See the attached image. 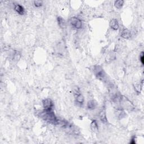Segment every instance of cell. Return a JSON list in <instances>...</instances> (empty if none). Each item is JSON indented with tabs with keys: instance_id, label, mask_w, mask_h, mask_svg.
Instances as JSON below:
<instances>
[{
	"instance_id": "6da1fadb",
	"label": "cell",
	"mask_w": 144,
	"mask_h": 144,
	"mask_svg": "<svg viewBox=\"0 0 144 144\" xmlns=\"http://www.w3.org/2000/svg\"><path fill=\"white\" fill-rule=\"evenodd\" d=\"M40 116L44 121L54 125H56L60 123L59 119L57 118L53 110H43L40 113Z\"/></svg>"
},
{
	"instance_id": "7a4b0ae2",
	"label": "cell",
	"mask_w": 144,
	"mask_h": 144,
	"mask_svg": "<svg viewBox=\"0 0 144 144\" xmlns=\"http://www.w3.org/2000/svg\"><path fill=\"white\" fill-rule=\"evenodd\" d=\"M94 74L99 80L102 82H106L108 80V76L106 72L102 67L100 66H95L92 68Z\"/></svg>"
},
{
	"instance_id": "3957f363",
	"label": "cell",
	"mask_w": 144,
	"mask_h": 144,
	"mask_svg": "<svg viewBox=\"0 0 144 144\" xmlns=\"http://www.w3.org/2000/svg\"><path fill=\"white\" fill-rule=\"evenodd\" d=\"M119 102H121L122 108L124 109L131 111L135 109L134 105H133L131 101H129L127 98L125 96H121Z\"/></svg>"
},
{
	"instance_id": "277c9868",
	"label": "cell",
	"mask_w": 144,
	"mask_h": 144,
	"mask_svg": "<svg viewBox=\"0 0 144 144\" xmlns=\"http://www.w3.org/2000/svg\"><path fill=\"white\" fill-rule=\"evenodd\" d=\"M74 96L75 99V101H76V103H77L78 105H82L84 103V98L83 97V95H82L80 91L79 90V89L76 87L74 90Z\"/></svg>"
},
{
	"instance_id": "5b68a950",
	"label": "cell",
	"mask_w": 144,
	"mask_h": 144,
	"mask_svg": "<svg viewBox=\"0 0 144 144\" xmlns=\"http://www.w3.org/2000/svg\"><path fill=\"white\" fill-rule=\"evenodd\" d=\"M70 24L73 28L80 29L82 27V22L80 19L77 17H73L70 20Z\"/></svg>"
},
{
	"instance_id": "8992f818",
	"label": "cell",
	"mask_w": 144,
	"mask_h": 144,
	"mask_svg": "<svg viewBox=\"0 0 144 144\" xmlns=\"http://www.w3.org/2000/svg\"><path fill=\"white\" fill-rule=\"evenodd\" d=\"M42 105L44 110H53L54 102L50 99H45L42 101Z\"/></svg>"
},
{
	"instance_id": "52a82bcc",
	"label": "cell",
	"mask_w": 144,
	"mask_h": 144,
	"mask_svg": "<svg viewBox=\"0 0 144 144\" xmlns=\"http://www.w3.org/2000/svg\"><path fill=\"white\" fill-rule=\"evenodd\" d=\"M115 114L116 116V118L118 119H122L123 118H125L126 116V113H125V109L121 108H117V109H116L115 112Z\"/></svg>"
},
{
	"instance_id": "ba28073f",
	"label": "cell",
	"mask_w": 144,
	"mask_h": 144,
	"mask_svg": "<svg viewBox=\"0 0 144 144\" xmlns=\"http://www.w3.org/2000/svg\"><path fill=\"white\" fill-rule=\"evenodd\" d=\"M99 118L100 121L104 123H107L108 122V119L107 116V113L105 109H101L100 113H99Z\"/></svg>"
},
{
	"instance_id": "9c48e42d",
	"label": "cell",
	"mask_w": 144,
	"mask_h": 144,
	"mask_svg": "<svg viewBox=\"0 0 144 144\" xmlns=\"http://www.w3.org/2000/svg\"><path fill=\"white\" fill-rule=\"evenodd\" d=\"M14 10L19 15H23L25 14V9L24 7L19 4H15L14 6Z\"/></svg>"
},
{
	"instance_id": "30bf717a",
	"label": "cell",
	"mask_w": 144,
	"mask_h": 144,
	"mask_svg": "<svg viewBox=\"0 0 144 144\" xmlns=\"http://www.w3.org/2000/svg\"><path fill=\"white\" fill-rule=\"evenodd\" d=\"M110 26L111 28L114 30H117L119 29V23L117 19H113L110 22Z\"/></svg>"
},
{
	"instance_id": "8fae6325",
	"label": "cell",
	"mask_w": 144,
	"mask_h": 144,
	"mask_svg": "<svg viewBox=\"0 0 144 144\" xmlns=\"http://www.w3.org/2000/svg\"><path fill=\"white\" fill-rule=\"evenodd\" d=\"M121 37L125 39H128L131 37V33L128 29H125L121 32Z\"/></svg>"
},
{
	"instance_id": "7c38bea8",
	"label": "cell",
	"mask_w": 144,
	"mask_h": 144,
	"mask_svg": "<svg viewBox=\"0 0 144 144\" xmlns=\"http://www.w3.org/2000/svg\"><path fill=\"white\" fill-rule=\"evenodd\" d=\"M91 129L92 131L95 133H97L99 131V126L97 125V123L96 120H94L91 123Z\"/></svg>"
},
{
	"instance_id": "4fadbf2b",
	"label": "cell",
	"mask_w": 144,
	"mask_h": 144,
	"mask_svg": "<svg viewBox=\"0 0 144 144\" xmlns=\"http://www.w3.org/2000/svg\"><path fill=\"white\" fill-rule=\"evenodd\" d=\"M97 106V103L95 100H91L90 101H88L87 104V108L89 110H93L95 109V108Z\"/></svg>"
},
{
	"instance_id": "5bb4252c",
	"label": "cell",
	"mask_w": 144,
	"mask_h": 144,
	"mask_svg": "<svg viewBox=\"0 0 144 144\" xmlns=\"http://www.w3.org/2000/svg\"><path fill=\"white\" fill-rule=\"evenodd\" d=\"M57 23H58V25L61 28H65L66 27V22H65L64 19L61 18L60 16L57 17Z\"/></svg>"
},
{
	"instance_id": "9a60e30c",
	"label": "cell",
	"mask_w": 144,
	"mask_h": 144,
	"mask_svg": "<svg viewBox=\"0 0 144 144\" xmlns=\"http://www.w3.org/2000/svg\"><path fill=\"white\" fill-rule=\"evenodd\" d=\"M124 1H123V0H117V1H115L114 6L116 9H121L124 5Z\"/></svg>"
},
{
	"instance_id": "2e32d148",
	"label": "cell",
	"mask_w": 144,
	"mask_h": 144,
	"mask_svg": "<svg viewBox=\"0 0 144 144\" xmlns=\"http://www.w3.org/2000/svg\"><path fill=\"white\" fill-rule=\"evenodd\" d=\"M20 57V55L19 52L16 51H14L11 54V58L14 60H19Z\"/></svg>"
},
{
	"instance_id": "e0dca14e",
	"label": "cell",
	"mask_w": 144,
	"mask_h": 144,
	"mask_svg": "<svg viewBox=\"0 0 144 144\" xmlns=\"http://www.w3.org/2000/svg\"><path fill=\"white\" fill-rule=\"evenodd\" d=\"M135 89L137 92H138V93H140V92L141 91V86L140 84H136L135 86Z\"/></svg>"
},
{
	"instance_id": "ac0fdd59",
	"label": "cell",
	"mask_w": 144,
	"mask_h": 144,
	"mask_svg": "<svg viewBox=\"0 0 144 144\" xmlns=\"http://www.w3.org/2000/svg\"><path fill=\"white\" fill-rule=\"evenodd\" d=\"M34 5L37 8H40L42 5V1H34Z\"/></svg>"
},
{
	"instance_id": "d6986e66",
	"label": "cell",
	"mask_w": 144,
	"mask_h": 144,
	"mask_svg": "<svg viewBox=\"0 0 144 144\" xmlns=\"http://www.w3.org/2000/svg\"><path fill=\"white\" fill-rule=\"evenodd\" d=\"M140 61H141V63H142V64H144V54H143V52H142L141 54H140Z\"/></svg>"
},
{
	"instance_id": "ffe728a7",
	"label": "cell",
	"mask_w": 144,
	"mask_h": 144,
	"mask_svg": "<svg viewBox=\"0 0 144 144\" xmlns=\"http://www.w3.org/2000/svg\"><path fill=\"white\" fill-rule=\"evenodd\" d=\"M135 136H133V137H132V139H131V141H130V143H136V142H135Z\"/></svg>"
}]
</instances>
